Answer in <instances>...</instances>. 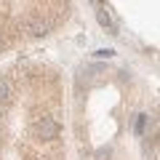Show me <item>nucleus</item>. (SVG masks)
<instances>
[{"instance_id": "nucleus-1", "label": "nucleus", "mask_w": 160, "mask_h": 160, "mask_svg": "<svg viewBox=\"0 0 160 160\" xmlns=\"http://www.w3.org/2000/svg\"><path fill=\"white\" fill-rule=\"evenodd\" d=\"M32 133L38 139H43V142H51V139H56L59 126H56V120H53V118H38L32 123Z\"/></svg>"}, {"instance_id": "nucleus-8", "label": "nucleus", "mask_w": 160, "mask_h": 160, "mask_svg": "<svg viewBox=\"0 0 160 160\" xmlns=\"http://www.w3.org/2000/svg\"><path fill=\"white\" fill-rule=\"evenodd\" d=\"M0 43H3V38H0Z\"/></svg>"}, {"instance_id": "nucleus-4", "label": "nucleus", "mask_w": 160, "mask_h": 160, "mask_svg": "<svg viewBox=\"0 0 160 160\" xmlns=\"http://www.w3.org/2000/svg\"><path fill=\"white\" fill-rule=\"evenodd\" d=\"M8 99H11V83L0 78V104H6Z\"/></svg>"}, {"instance_id": "nucleus-7", "label": "nucleus", "mask_w": 160, "mask_h": 160, "mask_svg": "<svg viewBox=\"0 0 160 160\" xmlns=\"http://www.w3.org/2000/svg\"><path fill=\"white\" fill-rule=\"evenodd\" d=\"M109 147H102V149H96V160H109Z\"/></svg>"}, {"instance_id": "nucleus-3", "label": "nucleus", "mask_w": 160, "mask_h": 160, "mask_svg": "<svg viewBox=\"0 0 160 160\" xmlns=\"http://www.w3.org/2000/svg\"><path fill=\"white\" fill-rule=\"evenodd\" d=\"M19 27H22L27 35H32V38H40V35L48 32V22L43 16H24L22 22H19Z\"/></svg>"}, {"instance_id": "nucleus-6", "label": "nucleus", "mask_w": 160, "mask_h": 160, "mask_svg": "<svg viewBox=\"0 0 160 160\" xmlns=\"http://www.w3.org/2000/svg\"><path fill=\"white\" fill-rule=\"evenodd\" d=\"M109 56H115L112 48H99V51H96V59H109Z\"/></svg>"}, {"instance_id": "nucleus-2", "label": "nucleus", "mask_w": 160, "mask_h": 160, "mask_svg": "<svg viewBox=\"0 0 160 160\" xmlns=\"http://www.w3.org/2000/svg\"><path fill=\"white\" fill-rule=\"evenodd\" d=\"M93 8H96V19H99V24H102V27L107 29L109 35H118V22L112 19V11L107 8V3H102V0H93Z\"/></svg>"}, {"instance_id": "nucleus-5", "label": "nucleus", "mask_w": 160, "mask_h": 160, "mask_svg": "<svg viewBox=\"0 0 160 160\" xmlns=\"http://www.w3.org/2000/svg\"><path fill=\"white\" fill-rule=\"evenodd\" d=\"M147 120H149V115H139V118H136V126H133L136 136H144V131H147Z\"/></svg>"}]
</instances>
